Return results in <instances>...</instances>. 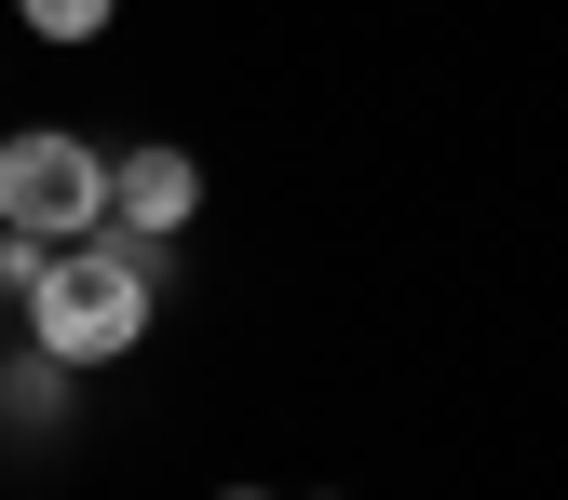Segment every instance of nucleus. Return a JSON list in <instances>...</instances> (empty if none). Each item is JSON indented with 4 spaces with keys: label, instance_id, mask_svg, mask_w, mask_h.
Returning a JSON list of instances; mask_svg holds the SVG:
<instances>
[{
    "label": "nucleus",
    "instance_id": "2",
    "mask_svg": "<svg viewBox=\"0 0 568 500\" xmlns=\"http://www.w3.org/2000/svg\"><path fill=\"white\" fill-rule=\"evenodd\" d=\"M0 231H41V244L109 231V150H95V135H68V122L0 135Z\"/></svg>",
    "mask_w": 568,
    "mask_h": 500
},
{
    "label": "nucleus",
    "instance_id": "4",
    "mask_svg": "<svg viewBox=\"0 0 568 500\" xmlns=\"http://www.w3.org/2000/svg\"><path fill=\"white\" fill-rule=\"evenodd\" d=\"M14 14H28V28H41V41H95V28H109V14H122V0H14Z\"/></svg>",
    "mask_w": 568,
    "mask_h": 500
},
{
    "label": "nucleus",
    "instance_id": "3",
    "mask_svg": "<svg viewBox=\"0 0 568 500\" xmlns=\"http://www.w3.org/2000/svg\"><path fill=\"white\" fill-rule=\"evenodd\" d=\"M190 203H203V163L190 150H122L109 163V231H135V244H176Z\"/></svg>",
    "mask_w": 568,
    "mask_h": 500
},
{
    "label": "nucleus",
    "instance_id": "1",
    "mask_svg": "<svg viewBox=\"0 0 568 500\" xmlns=\"http://www.w3.org/2000/svg\"><path fill=\"white\" fill-rule=\"evenodd\" d=\"M150 312H163V244H135V231L54 244L41 284H28V338L54 351L68 379H82V366H122V351L150 338Z\"/></svg>",
    "mask_w": 568,
    "mask_h": 500
}]
</instances>
